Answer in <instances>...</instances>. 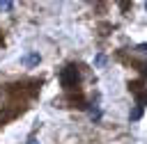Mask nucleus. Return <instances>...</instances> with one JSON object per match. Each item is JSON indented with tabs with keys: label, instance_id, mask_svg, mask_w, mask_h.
Returning <instances> with one entry per match:
<instances>
[{
	"label": "nucleus",
	"instance_id": "f257e3e1",
	"mask_svg": "<svg viewBox=\"0 0 147 144\" xmlns=\"http://www.w3.org/2000/svg\"><path fill=\"white\" fill-rule=\"evenodd\" d=\"M76 80H78L76 69H74V66H67V69L62 71V85H64V87H71V82H76Z\"/></svg>",
	"mask_w": 147,
	"mask_h": 144
},
{
	"label": "nucleus",
	"instance_id": "f03ea898",
	"mask_svg": "<svg viewBox=\"0 0 147 144\" xmlns=\"http://www.w3.org/2000/svg\"><path fill=\"white\" fill-rule=\"evenodd\" d=\"M39 59H41V57H39V53H32V55H28L23 62H25L28 66H34V64H39Z\"/></svg>",
	"mask_w": 147,
	"mask_h": 144
},
{
	"label": "nucleus",
	"instance_id": "7ed1b4c3",
	"mask_svg": "<svg viewBox=\"0 0 147 144\" xmlns=\"http://www.w3.org/2000/svg\"><path fill=\"white\" fill-rule=\"evenodd\" d=\"M11 7H14L11 2H0V9H11Z\"/></svg>",
	"mask_w": 147,
	"mask_h": 144
},
{
	"label": "nucleus",
	"instance_id": "20e7f679",
	"mask_svg": "<svg viewBox=\"0 0 147 144\" xmlns=\"http://www.w3.org/2000/svg\"><path fill=\"white\" fill-rule=\"evenodd\" d=\"M138 117H140V107H138V110H133V112H131V119H138Z\"/></svg>",
	"mask_w": 147,
	"mask_h": 144
},
{
	"label": "nucleus",
	"instance_id": "39448f33",
	"mask_svg": "<svg viewBox=\"0 0 147 144\" xmlns=\"http://www.w3.org/2000/svg\"><path fill=\"white\" fill-rule=\"evenodd\" d=\"M28 144H37V142H34V139H30V142H28Z\"/></svg>",
	"mask_w": 147,
	"mask_h": 144
},
{
	"label": "nucleus",
	"instance_id": "423d86ee",
	"mask_svg": "<svg viewBox=\"0 0 147 144\" xmlns=\"http://www.w3.org/2000/svg\"><path fill=\"white\" fill-rule=\"evenodd\" d=\"M145 7H147V5H145Z\"/></svg>",
	"mask_w": 147,
	"mask_h": 144
}]
</instances>
